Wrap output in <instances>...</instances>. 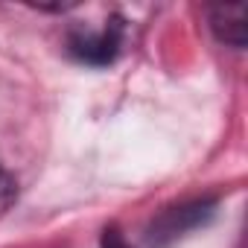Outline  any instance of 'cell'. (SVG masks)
I'll list each match as a JSON object with an SVG mask.
<instances>
[{"instance_id":"obj_1","label":"cell","mask_w":248,"mask_h":248,"mask_svg":"<svg viewBox=\"0 0 248 248\" xmlns=\"http://www.w3.org/2000/svg\"><path fill=\"white\" fill-rule=\"evenodd\" d=\"M120 21L105 24L102 30H76L70 35V53L85 64H108L120 50Z\"/></svg>"},{"instance_id":"obj_2","label":"cell","mask_w":248,"mask_h":248,"mask_svg":"<svg viewBox=\"0 0 248 248\" xmlns=\"http://www.w3.org/2000/svg\"><path fill=\"white\" fill-rule=\"evenodd\" d=\"M245 15L248 6L245 3H219L210 9V27L219 35V41L231 44V47H242L245 44Z\"/></svg>"},{"instance_id":"obj_3","label":"cell","mask_w":248,"mask_h":248,"mask_svg":"<svg viewBox=\"0 0 248 248\" xmlns=\"http://www.w3.org/2000/svg\"><path fill=\"white\" fill-rule=\"evenodd\" d=\"M15 196H18V187H15V178L0 167V216H3L9 207H12V202H15Z\"/></svg>"},{"instance_id":"obj_4","label":"cell","mask_w":248,"mask_h":248,"mask_svg":"<svg viewBox=\"0 0 248 248\" xmlns=\"http://www.w3.org/2000/svg\"><path fill=\"white\" fill-rule=\"evenodd\" d=\"M199 210H204V204H196V207H181V210H178V216H202ZM190 222H199V219H190ZM178 231H181L178 219H170V225H167V233H178Z\"/></svg>"},{"instance_id":"obj_5","label":"cell","mask_w":248,"mask_h":248,"mask_svg":"<svg viewBox=\"0 0 248 248\" xmlns=\"http://www.w3.org/2000/svg\"><path fill=\"white\" fill-rule=\"evenodd\" d=\"M102 248H132V245H126V239H123V236L111 228V231L102 233Z\"/></svg>"}]
</instances>
